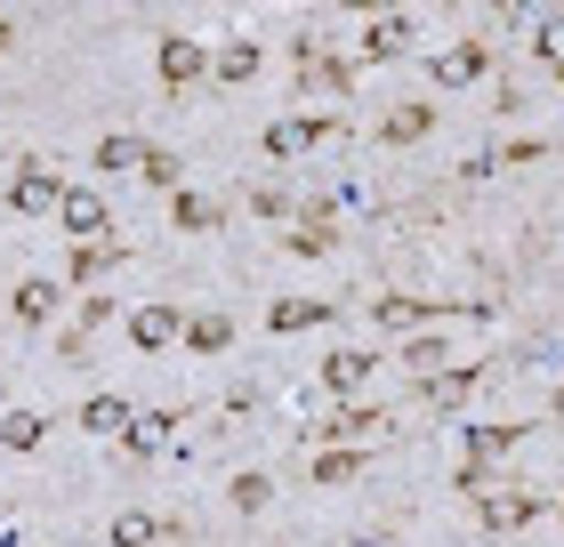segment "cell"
I'll use <instances>...</instances> for the list:
<instances>
[{"instance_id": "obj_1", "label": "cell", "mask_w": 564, "mask_h": 547, "mask_svg": "<svg viewBox=\"0 0 564 547\" xmlns=\"http://www.w3.org/2000/svg\"><path fill=\"white\" fill-rule=\"evenodd\" d=\"M57 201H65V186L48 169H17V186H9V210L17 218H41V210H57Z\"/></svg>"}, {"instance_id": "obj_2", "label": "cell", "mask_w": 564, "mask_h": 547, "mask_svg": "<svg viewBox=\"0 0 564 547\" xmlns=\"http://www.w3.org/2000/svg\"><path fill=\"white\" fill-rule=\"evenodd\" d=\"M57 218L82 233V242H106V201L97 194H82V186H65V201H57Z\"/></svg>"}, {"instance_id": "obj_3", "label": "cell", "mask_w": 564, "mask_h": 547, "mask_svg": "<svg viewBox=\"0 0 564 547\" xmlns=\"http://www.w3.org/2000/svg\"><path fill=\"white\" fill-rule=\"evenodd\" d=\"M517 442H524V427H476V435H468V467H459V483H476V475H484V459L517 451Z\"/></svg>"}, {"instance_id": "obj_4", "label": "cell", "mask_w": 564, "mask_h": 547, "mask_svg": "<svg viewBox=\"0 0 564 547\" xmlns=\"http://www.w3.org/2000/svg\"><path fill=\"white\" fill-rule=\"evenodd\" d=\"M484 65H492V57H484L476 41H459V48L435 57V81H444V89H468V81H484Z\"/></svg>"}, {"instance_id": "obj_5", "label": "cell", "mask_w": 564, "mask_h": 547, "mask_svg": "<svg viewBox=\"0 0 564 547\" xmlns=\"http://www.w3.org/2000/svg\"><path fill=\"white\" fill-rule=\"evenodd\" d=\"M532 491H492V500H484V532H524L532 524Z\"/></svg>"}, {"instance_id": "obj_6", "label": "cell", "mask_w": 564, "mask_h": 547, "mask_svg": "<svg viewBox=\"0 0 564 547\" xmlns=\"http://www.w3.org/2000/svg\"><path fill=\"white\" fill-rule=\"evenodd\" d=\"M315 322H330L323 298H274V306H267V330H274V338H282V330H315Z\"/></svg>"}, {"instance_id": "obj_7", "label": "cell", "mask_w": 564, "mask_h": 547, "mask_svg": "<svg viewBox=\"0 0 564 547\" xmlns=\"http://www.w3.org/2000/svg\"><path fill=\"white\" fill-rule=\"evenodd\" d=\"M130 338H138V347H145V354H162V347H170V338H186V322H177V315H170V306H145V315H130Z\"/></svg>"}, {"instance_id": "obj_8", "label": "cell", "mask_w": 564, "mask_h": 547, "mask_svg": "<svg viewBox=\"0 0 564 547\" xmlns=\"http://www.w3.org/2000/svg\"><path fill=\"white\" fill-rule=\"evenodd\" d=\"M202 65H210V48H194V41H162V81H170V89L202 81Z\"/></svg>"}, {"instance_id": "obj_9", "label": "cell", "mask_w": 564, "mask_h": 547, "mask_svg": "<svg viewBox=\"0 0 564 547\" xmlns=\"http://www.w3.org/2000/svg\"><path fill=\"white\" fill-rule=\"evenodd\" d=\"M364 379H371V354H364V347H339V354L323 362V386H339V395H355Z\"/></svg>"}, {"instance_id": "obj_10", "label": "cell", "mask_w": 564, "mask_h": 547, "mask_svg": "<svg viewBox=\"0 0 564 547\" xmlns=\"http://www.w3.org/2000/svg\"><path fill=\"white\" fill-rule=\"evenodd\" d=\"M82 427H89V435H106V442H130V403H113V395H97V403L82 411Z\"/></svg>"}, {"instance_id": "obj_11", "label": "cell", "mask_w": 564, "mask_h": 547, "mask_svg": "<svg viewBox=\"0 0 564 547\" xmlns=\"http://www.w3.org/2000/svg\"><path fill=\"white\" fill-rule=\"evenodd\" d=\"M9 306H17L24 322H48V315H57V282H41V274H33V282H17V298H9Z\"/></svg>"}, {"instance_id": "obj_12", "label": "cell", "mask_w": 564, "mask_h": 547, "mask_svg": "<svg viewBox=\"0 0 564 547\" xmlns=\"http://www.w3.org/2000/svg\"><path fill=\"white\" fill-rule=\"evenodd\" d=\"M476 386H484L476 371H444V379H427V403H435V411H459V403L476 395Z\"/></svg>"}, {"instance_id": "obj_13", "label": "cell", "mask_w": 564, "mask_h": 547, "mask_svg": "<svg viewBox=\"0 0 564 547\" xmlns=\"http://www.w3.org/2000/svg\"><path fill=\"white\" fill-rule=\"evenodd\" d=\"M226 338H235V322H226V315H194V322H186V347H202V354H226Z\"/></svg>"}, {"instance_id": "obj_14", "label": "cell", "mask_w": 564, "mask_h": 547, "mask_svg": "<svg viewBox=\"0 0 564 547\" xmlns=\"http://www.w3.org/2000/svg\"><path fill=\"white\" fill-rule=\"evenodd\" d=\"M48 427H41V411H17V419H0V451H33Z\"/></svg>"}, {"instance_id": "obj_15", "label": "cell", "mask_w": 564, "mask_h": 547, "mask_svg": "<svg viewBox=\"0 0 564 547\" xmlns=\"http://www.w3.org/2000/svg\"><path fill=\"white\" fill-rule=\"evenodd\" d=\"M427 315H435V306H420V298H379V322H388V330H403V338H412Z\"/></svg>"}, {"instance_id": "obj_16", "label": "cell", "mask_w": 564, "mask_h": 547, "mask_svg": "<svg viewBox=\"0 0 564 547\" xmlns=\"http://www.w3.org/2000/svg\"><path fill=\"white\" fill-rule=\"evenodd\" d=\"M323 138V121H274L267 129V153H299V145H315Z\"/></svg>"}, {"instance_id": "obj_17", "label": "cell", "mask_w": 564, "mask_h": 547, "mask_svg": "<svg viewBox=\"0 0 564 547\" xmlns=\"http://www.w3.org/2000/svg\"><path fill=\"white\" fill-rule=\"evenodd\" d=\"M403 48H412V24H403V17H379V24H371V57H403Z\"/></svg>"}, {"instance_id": "obj_18", "label": "cell", "mask_w": 564, "mask_h": 547, "mask_svg": "<svg viewBox=\"0 0 564 547\" xmlns=\"http://www.w3.org/2000/svg\"><path fill=\"white\" fill-rule=\"evenodd\" d=\"M427 129H435L427 106H403V113H388V145H412V138H427Z\"/></svg>"}, {"instance_id": "obj_19", "label": "cell", "mask_w": 564, "mask_h": 547, "mask_svg": "<svg viewBox=\"0 0 564 547\" xmlns=\"http://www.w3.org/2000/svg\"><path fill=\"white\" fill-rule=\"evenodd\" d=\"M403 362H412L420 379H444L452 362H444V338H412V347H403Z\"/></svg>"}, {"instance_id": "obj_20", "label": "cell", "mask_w": 564, "mask_h": 547, "mask_svg": "<svg viewBox=\"0 0 564 547\" xmlns=\"http://www.w3.org/2000/svg\"><path fill=\"white\" fill-rule=\"evenodd\" d=\"M170 210H177V226H186V233H202V226H218V201H210V194H177Z\"/></svg>"}, {"instance_id": "obj_21", "label": "cell", "mask_w": 564, "mask_h": 547, "mask_svg": "<svg viewBox=\"0 0 564 547\" xmlns=\"http://www.w3.org/2000/svg\"><path fill=\"white\" fill-rule=\"evenodd\" d=\"M113 258H130V250H121V242H82V250H73V282H89L97 266H113Z\"/></svg>"}, {"instance_id": "obj_22", "label": "cell", "mask_w": 564, "mask_h": 547, "mask_svg": "<svg viewBox=\"0 0 564 547\" xmlns=\"http://www.w3.org/2000/svg\"><path fill=\"white\" fill-rule=\"evenodd\" d=\"M250 73H259V48H250V41L218 48V81H250Z\"/></svg>"}, {"instance_id": "obj_23", "label": "cell", "mask_w": 564, "mask_h": 547, "mask_svg": "<svg viewBox=\"0 0 564 547\" xmlns=\"http://www.w3.org/2000/svg\"><path fill=\"white\" fill-rule=\"evenodd\" d=\"M388 427V411H347L339 427H330V442H364V435H379Z\"/></svg>"}, {"instance_id": "obj_24", "label": "cell", "mask_w": 564, "mask_h": 547, "mask_svg": "<svg viewBox=\"0 0 564 547\" xmlns=\"http://www.w3.org/2000/svg\"><path fill=\"white\" fill-rule=\"evenodd\" d=\"M97 162H106V169H145V145L138 138H106V145H97Z\"/></svg>"}, {"instance_id": "obj_25", "label": "cell", "mask_w": 564, "mask_h": 547, "mask_svg": "<svg viewBox=\"0 0 564 547\" xmlns=\"http://www.w3.org/2000/svg\"><path fill=\"white\" fill-rule=\"evenodd\" d=\"M113 547H153V515H113Z\"/></svg>"}, {"instance_id": "obj_26", "label": "cell", "mask_w": 564, "mask_h": 547, "mask_svg": "<svg viewBox=\"0 0 564 547\" xmlns=\"http://www.w3.org/2000/svg\"><path fill=\"white\" fill-rule=\"evenodd\" d=\"M235 507H242V515L274 507V483H267V475H242V483H235Z\"/></svg>"}, {"instance_id": "obj_27", "label": "cell", "mask_w": 564, "mask_h": 547, "mask_svg": "<svg viewBox=\"0 0 564 547\" xmlns=\"http://www.w3.org/2000/svg\"><path fill=\"white\" fill-rule=\"evenodd\" d=\"M162 435H170V419H130V451H162Z\"/></svg>"}, {"instance_id": "obj_28", "label": "cell", "mask_w": 564, "mask_h": 547, "mask_svg": "<svg viewBox=\"0 0 564 547\" xmlns=\"http://www.w3.org/2000/svg\"><path fill=\"white\" fill-rule=\"evenodd\" d=\"M315 475H323V483H347V475H355V451H323Z\"/></svg>"}, {"instance_id": "obj_29", "label": "cell", "mask_w": 564, "mask_h": 547, "mask_svg": "<svg viewBox=\"0 0 564 547\" xmlns=\"http://www.w3.org/2000/svg\"><path fill=\"white\" fill-rule=\"evenodd\" d=\"M541 57L564 73V17H549V24H541Z\"/></svg>"}, {"instance_id": "obj_30", "label": "cell", "mask_w": 564, "mask_h": 547, "mask_svg": "<svg viewBox=\"0 0 564 547\" xmlns=\"http://www.w3.org/2000/svg\"><path fill=\"white\" fill-rule=\"evenodd\" d=\"M177 177V153H145V186H170Z\"/></svg>"}, {"instance_id": "obj_31", "label": "cell", "mask_w": 564, "mask_h": 547, "mask_svg": "<svg viewBox=\"0 0 564 547\" xmlns=\"http://www.w3.org/2000/svg\"><path fill=\"white\" fill-rule=\"evenodd\" d=\"M0 48H9V24H0Z\"/></svg>"}, {"instance_id": "obj_32", "label": "cell", "mask_w": 564, "mask_h": 547, "mask_svg": "<svg viewBox=\"0 0 564 547\" xmlns=\"http://www.w3.org/2000/svg\"><path fill=\"white\" fill-rule=\"evenodd\" d=\"M556 411H564V395H556Z\"/></svg>"}, {"instance_id": "obj_33", "label": "cell", "mask_w": 564, "mask_h": 547, "mask_svg": "<svg viewBox=\"0 0 564 547\" xmlns=\"http://www.w3.org/2000/svg\"><path fill=\"white\" fill-rule=\"evenodd\" d=\"M556 81H564V73H556Z\"/></svg>"}]
</instances>
